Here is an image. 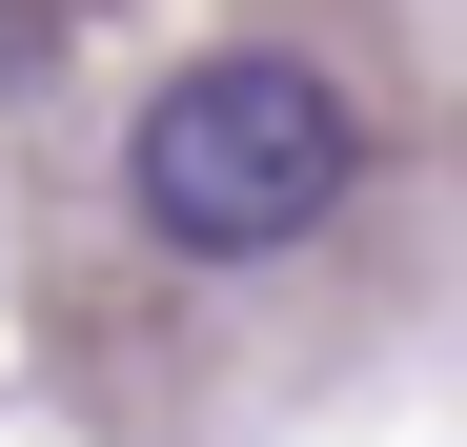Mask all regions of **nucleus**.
I'll list each match as a JSON object with an SVG mask.
<instances>
[{"instance_id": "nucleus-1", "label": "nucleus", "mask_w": 467, "mask_h": 447, "mask_svg": "<svg viewBox=\"0 0 467 447\" xmlns=\"http://www.w3.org/2000/svg\"><path fill=\"white\" fill-rule=\"evenodd\" d=\"M346 163H366V122H346V82H326V61L223 41V61H183V82L142 102L122 203H142V244H183V265H285L305 224L346 203Z\"/></svg>"}]
</instances>
